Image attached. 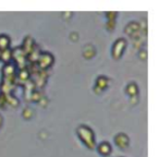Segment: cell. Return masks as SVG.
Instances as JSON below:
<instances>
[{
  "label": "cell",
  "instance_id": "obj_1",
  "mask_svg": "<svg viewBox=\"0 0 159 157\" xmlns=\"http://www.w3.org/2000/svg\"><path fill=\"white\" fill-rule=\"evenodd\" d=\"M8 45H9V38L5 35L0 36V48H2V49L7 48Z\"/></svg>",
  "mask_w": 159,
  "mask_h": 157
},
{
  "label": "cell",
  "instance_id": "obj_2",
  "mask_svg": "<svg viewBox=\"0 0 159 157\" xmlns=\"http://www.w3.org/2000/svg\"><path fill=\"white\" fill-rule=\"evenodd\" d=\"M99 150L102 154H107V153H109V150H110V147H109V145L107 143H104L99 146Z\"/></svg>",
  "mask_w": 159,
  "mask_h": 157
}]
</instances>
